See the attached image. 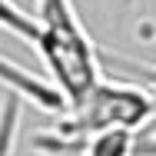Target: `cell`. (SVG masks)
Segmentation results:
<instances>
[{
	"label": "cell",
	"instance_id": "obj_2",
	"mask_svg": "<svg viewBox=\"0 0 156 156\" xmlns=\"http://www.w3.org/2000/svg\"><path fill=\"white\" fill-rule=\"evenodd\" d=\"M37 53L50 73V83L57 93L70 103H76L83 93H90L100 76V50L90 40L87 27L76 17L73 0H37Z\"/></svg>",
	"mask_w": 156,
	"mask_h": 156
},
{
	"label": "cell",
	"instance_id": "obj_6",
	"mask_svg": "<svg viewBox=\"0 0 156 156\" xmlns=\"http://www.w3.org/2000/svg\"><path fill=\"white\" fill-rule=\"evenodd\" d=\"M100 60L120 63V70L133 73V76H140V80L146 83L143 90H153V93H156V63H140V60H126V57H113V53H100Z\"/></svg>",
	"mask_w": 156,
	"mask_h": 156
},
{
	"label": "cell",
	"instance_id": "obj_4",
	"mask_svg": "<svg viewBox=\"0 0 156 156\" xmlns=\"http://www.w3.org/2000/svg\"><path fill=\"white\" fill-rule=\"evenodd\" d=\"M0 27L20 40H27L30 47H37V37H40V27H37V17L27 13L23 7H17L13 0H0Z\"/></svg>",
	"mask_w": 156,
	"mask_h": 156
},
{
	"label": "cell",
	"instance_id": "obj_5",
	"mask_svg": "<svg viewBox=\"0 0 156 156\" xmlns=\"http://www.w3.org/2000/svg\"><path fill=\"white\" fill-rule=\"evenodd\" d=\"M17 120H20V100L7 93L0 106V156L13 153V140H17Z\"/></svg>",
	"mask_w": 156,
	"mask_h": 156
},
{
	"label": "cell",
	"instance_id": "obj_3",
	"mask_svg": "<svg viewBox=\"0 0 156 156\" xmlns=\"http://www.w3.org/2000/svg\"><path fill=\"white\" fill-rule=\"evenodd\" d=\"M133 146H136V133H129V129H106V133L90 136L80 146V156H133Z\"/></svg>",
	"mask_w": 156,
	"mask_h": 156
},
{
	"label": "cell",
	"instance_id": "obj_8",
	"mask_svg": "<svg viewBox=\"0 0 156 156\" xmlns=\"http://www.w3.org/2000/svg\"><path fill=\"white\" fill-rule=\"evenodd\" d=\"M120 3H123V7H129V3H133V0H120Z\"/></svg>",
	"mask_w": 156,
	"mask_h": 156
},
{
	"label": "cell",
	"instance_id": "obj_7",
	"mask_svg": "<svg viewBox=\"0 0 156 156\" xmlns=\"http://www.w3.org/2000/svg\"><path fill=\"white\" fill-rule=\"evenodd\" d=\"M133 156H156V133H153V136H143V140H136V146H133Z\"/></svg>",
	"mask_w": 156,
	"mask_h": 156
},
{
	"label": "cell",
	"instance_id": "obj_1",
	"mask_svg": "<svg viewBox=\"0 0 156 156\" xmlns=\"http://www.w3.org/2000/svg\"><path fill=\"white\" fill-rule=\"evenodd\" d=\"M156 116V96L133 83H113L100 80L90 93L70 103L57 116V123L47 133H37L30 143L37 153H80V146L106 129H129L136 133Z\"/></svg>",
	"mask_w": 156,
	"mask_h": 156
}]
</instances>
